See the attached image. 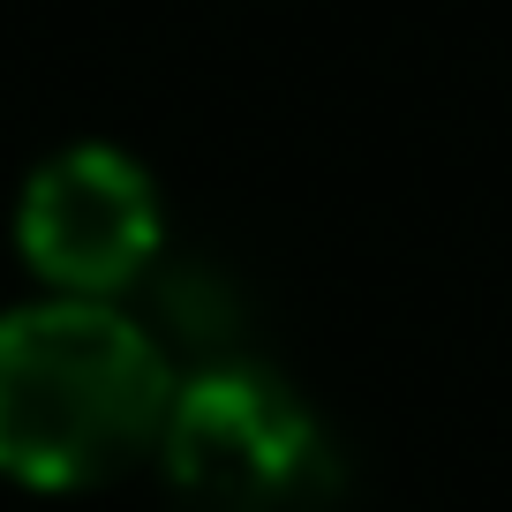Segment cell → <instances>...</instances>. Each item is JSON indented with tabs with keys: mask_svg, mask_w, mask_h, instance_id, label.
Wrapping results in <instances>:
<instances>
[{
	"mask_svg": "<svg viewBox=\"0 0 512 512\" xmlns=\"http://www.w3.org/2000/svg\"><path fill=\"white\" fill-rule=\"evenodd\" d=\"M151 460L181 512H339L347 467L302 392L264 369H204L174 384Z\"/></svg>",
	"mask_w": 512,
	"mask_h": 512,
	"instance_id": "7a4b0ae2",
	"label": "cell"
},
{
	"mask_svg": "<svg viewBox=\"0 0 512 512\" xmlns=\"http://www.w3.org/2000/svg\"><path fill=\"white\" fill-rule=\"evenodd\" d=\"M174 369L113 302L0 309V475L23 490H98L159 452Z\"/></svg>",
	"mask_w": 512,
	"mask_h": 512,
	"instance_id": "6da1fadb",
	"label": "cell"
},
{
	"mask_svg": "<svg viewBox=\"0 0 512 512\" xmlns=\"http://www.w3.org/2000/svg\"><path fill=\"white\" fill-rule=\"evenodd\" d=\"M159 189L128 151L68 144L31 166L16 196V249L53 302H113L159 256Z\"/></svg>",
	"mask_w": 512,
	"mask_h": 512,
	"instance_id": "3957f363",
	"label": "cell"
}]
</instances>
